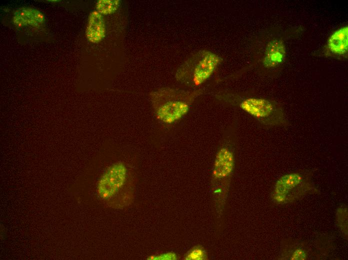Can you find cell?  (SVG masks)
Instances as JSON below:
<instances>
[{"label":"cell","mask_w":348,"mask_h":260,"mask_svg":"<svg viewBox=\"0 0 348 260\" xmlns=\"http://www.w3.org/2000/svg\"><path fill=\"white\" fill-rule=\"evenodd\" d=\"M202 94L201 89L186 90L164 87L152 91L149 96L156 118L163 124H170L182 118Z\"/></svg>","instance_id":"6da1fadb"},{"label":"cell","mask_w":348,"mask_h":260,"mask_svg":"<svg viewBox=\"0 0 348 260\" xmlns=\"http://www.w3.org/2000/svg\"><path fill=\"white\" fill-rule=\"evenodd\" d=\"M134 184L130 170L124 162H118L110 166L101 176L98 192L110 206L122 208L132 201Z\"/></svg>","instance_id":"7a4b0ae2"},{"label":"cell","mask_w":348,"mask_h":260,"mask_svg":"<svg viewBox=\"0 0 348 260\" xmlns=\"http://www.w3.org/2000/svg\"><path fill=\"white\" fill-rule=\"evenodd\" d=\"M215 96L225 104L237 106L266 127H282L288 124L282 109L268 99L240 96L226 92H218Z\"/></svg>","instance_id":"3957f363"},{"label":"cell","mask_w":348,"mask_h":260,"mask_svg":"<svg viewBox=\"0 0 348 260\" xmlns=\"http://www.w3.org/2000/svg\"><path fill=\"white\" fill-rule=\"evenodd\" d=\"M222 61L220 56L210 50H198L178 68L175 78L192 88L200 86L208 80Z\"/></svg>","instance_id":"277c9868"},{"label":"cell","mask_w":348,"mask_h":260,"mask_svg":"<svg viewBox=\"0 0 348 260\" xmlns=\"http://www.w3.org/2000/svg\"><path fill=\"white\" fill-rule=\"evenodd\" d=\"M314 190L311 173L306 171L290 172L276 180L272 198L278 204H290L302 198Z\"/></svg>","instance_id":"5b68a950"},{"label":"cell","mask_w":348,"mask_h":260,"mask_svg":"<svg viewBox=\"0 0 348 260\" xmlns=\"http://www.w3.org/2000/svg\"><path fill=\"white\" fill-rule=\"evenodd\" d=\"M234 138L235 133L232 128L226 130L223 136L212 168V183L213 186H226L230 182L235 163Z\"/></svg>","instance_id":"8992f818"},{"label":"cell","mask_w":348,"mask_h":260,"mask_svg":"<svg viewBox=\"0 0 348 260\" xmlns=\"http://www.w3.org/2000/svg\"><path fill=\"white\" fill-rule=\"evenodd\" d=\"M44 20V14L36 9L29 7L18 8L14 12L13 24L18 28L24 26H38Z\"/></svg>","instance_id":"52a82bcc"},{"label":"cell","mask_w":348,"mask_h":260,"mask_svg":"<svg viewBox=\"0 0 348 260\" xmlns=\"http://www.w3.org/2000/svg\"><path fill=\"white\" fill-rule=\"evenodd\" d=\"M106 34V24L103 15L97 10L92 12L88 16L86 30L87 39L97 44L102 41Z\"/></svg>","instance_id":"ba28073f"},{"label":"cell","mask_w":348,"mask_h":260,"mask_svg":"<svg viewBox=\"0 0 348 260\" xmlns=\"http://www.w3.org/2000/svg\"><path fill=\"white\" fill-rule=\"evenodd\" d=\"M286 48L283 42L274 40L268 44L264 53L263 64L266 68L275 67L284 60Z\"/></svg>","instance_id":"9c48e42d"},{"label":"cell","mask_w":348,"mask_h":260,"mask_svg":"<svg viewBox=\"0 0 348 260\" xmlns=\"http://www.w3.org/2000/svg\"><path fill=\"white\" fill-rule=\"evenodd\" d=\"M327 46L334 54H345L348 47V27L345 26L336 30L328 38Z\"/></svg>","instance_id":"30bf717a"},{"label":"cell","mask_w":348,"mask_h":260,"mask_svg":"<svg viewBox=\"0 0 348 260\" xmlns=\"http://www.w3.org/2000/svg\"><path fill=\"white\" fill-rule=\"evenodd\" d=\"M120 4L119 0H99L96 4V10L102 15H108L115 12Z\"/></svg>","instance_id":"8fae6325"},{"label":"cell","mask_w":348,"mask_h":260,"mask_svg":"<svg viewBox=\"0 0 348 260\" xmlns=\"http://www.w3.org/2000/svg\"><path fill=\"white\" fill-rule=\"evenodd\" d=\"M336 221L340 230L348 234V209L346 206L340 207L337 210Z\"/></svg>","instance_id":"7c38bea8"},{"label":"cell","mask_w":348,"mask_h":260,"mask_svg":"<svg viewBox=\"0 0 348 260\" xmlns=\"http://www.w3.org/2000/svg\"><path fill=\"white\" fill-rule=\"evenodd\" d=\"M207 258L205 250L200 246H196L186 254V259L189 260H202Z\"/></svg>","instance_id":"4fadbf2b"},{"label":"cell","mask_w":348,"mask_h":260,"mask_svg":"<svg viewBox=\"0 0 348 260\" xmlns=\"http://www.w3.org/2000/svg\"><path fill=\"white\" fill-rule=\"evenodd\" d=\"M308 252L306 250L301 247L294 248L289 256L290 260H304L307 259Z\"/></svg>","instance_id":"5bb4252c"}]
</instances>
